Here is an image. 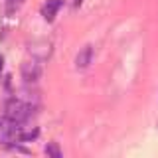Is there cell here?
<instances>
[{
  "label": "cell",
  "mask_w": 158,
  "mask_h": 158,
  "mask_svg": "<svg viewBox=\"0 0 158 158\" xmlns=\"http://www.w3.org/2000/svg\"><path fill=\"white\" fill-rule=\"evenodd\" d=\"M40 73H42V67H40V63L34 59V61H26L22 65V75L26 81H36L40 77Z\"/></svg>",
  "instance_id": "3"
},
{
  "label": "cell",
  "mask_w": 158,
  "mask_h": 158,
  "mask_svg": "<svg viewBox=\"0 0 158 158\" xmlns=\"http://www.w3.org/2000/svg\"><path fill=\"white\" fill-rule=\"evenodd\" d=\"M0 71H2V57H0Z\"/></svg>",
  "instance_id": "7"
},
{
  "label": "cell",
  "mask_w": 158,
  "mask_h": 158,
  "mask_svg": "<svg viewBox=\"0 0 158 158\" xmlns=\"http://www.w3.org/2000/svg\"><path fill=\"white\" fill-rule=\"evenodd\" d=\"M22 2H24V0H8V4H6V10H8V14H12L14 10H18L20 6H22Z\"/></svg>",
  "instance_id": "6"
},
{
  "label": "cell",
  "mask_w": 158,
  "mask_h": 158,
  "mask_svg": "<svg viewBox=\"0 0 158 158\" xmlns=\"http://www.w3.org/2000/svg\"><path fill=\"white\" fill-rule=\"evenodd\" d=\"M91 59H93V48H91V46H85V48L81 49V52L77 53V57H75V65H77L79 69H85V67H89Z\"/></svg>",
  "instance_id": "4"
},
{
  "label": "cell",
  "mask_w": 158,
  "mask_h": 158,
  "mask_svg": "<svg viewBox=\"0 0 158 158\" xmlns=\"http://www.w3.org/2000/svg\"><path fill=\"white\" fill-rule=\"evenodd\" d=\"M32 115H34V107L30 105V103L20 101V99H14V101H10L6 105V117L14 123H20V125H22V123H26Z\"/></svg>",
  "instance_id": "1"
},
{
  "label": "cell",
  "mask_w": 158,
  "mask_h": 158,
  "mask_svg": "<svg viewBox=\"0 0 158 158\" xmlns=\"http://www.w3.org/2000/svg\"><path fill=\"white\" fill-rule=\"evenodd\" d=\"M61 6H63V0H48L42 6V16L46 18L48 22H52V20L57 16V12H59Z\"/></svg>",
  "instance_id": "2"
},
{
  "label": "cell",
  "mask_w": 158,
  "mask_h": 158,
  "mask_svg": "<svg viewBox=\"0 0 158 158\" xmlns=\"http://www.w3.org/2000/svg\"><path fill=\"white\" fill-rule=\"evenodd\" d=\"M46 154L48 156H53V158H59V156H61V150L57 148L56 142H49V144L46 146Z\"/></svg>",
  "instance_id": "5"
}]
</instances>
